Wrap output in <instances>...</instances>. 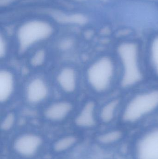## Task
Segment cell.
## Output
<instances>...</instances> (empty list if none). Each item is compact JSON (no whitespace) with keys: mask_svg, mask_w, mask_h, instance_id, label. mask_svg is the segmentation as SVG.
<instances>
[{"mask_svg":"<svg viewBox=\"0 0 158 159\" xmlns=\"http://www.w3.org/2000/svg\"><path fill=\"white\" fill-rule=\"evenodd\" d=\"M54 31L53 25L48 19L32 17L24 20L16 32L19 52L23 53L36 44L49 39Z\"/></svg>","mask_w":158,"mask_h":159,"instance_id":"6da1fadb","label":"cell"},{"mask_svg":"<svg viewBox=\"0 0 158 159\" xmlns=\"http://www.w3.org/2000/svg\"><path fill=\"white\" fill-rule=\"evenodd\" d=\"M117 54L122 69L121 84L123 88L138 84L143 77L139 47L136 43L125 42L117 48Z\"/></svg>","mask_w":158,"mask_h":159,"instance_id":"7a4b0ae2","label":"cell"},{"mask_svg":"<svg viewBox=\"0 0 158 159\" xmlns=\"http://www.w3.org/2000/svg\"><path fill=\"white\" fill-rule=\"evenodd\" d=\"M158 109V89H151L133 96L125 105L121 115L128 125L138 123Z\"/></svg>","mask_w":158,"mask_h":159,"instance_id":"3957f363","label":"cell"},{"mask_svg":"<svg viewBox=\"0 0 158 159\" xmlns=\"http://www.w3.org/2000/svg\"><path fill=\"white\" fill-rule=\"evenodd\" d=\"M116 65L110 57H101L95 61L87 71V80L91 88L98 93L108 90L116 76Z\"/></svg>","mask_w":158,"mask_h":159,"instance_id":"277c9868","label":"cell"},{"mask_svg":"<svg viewBox=\"0 0 158 159\" xmlns=\"http://www.w3.org/2000/svg\"><path fill=\"white\" fill-rule=\"evenodd\" d=\"M131 159H158V126L145 130L131 144Z\"/></svg>","mask_w":158,"mask_h":159,"instance_id":"5b68a950","label":"cell"},{"mask_svg":"<svg viewBox=\"0 0 158 159\" xmlns=\"http://www.w3.org/2000/svg\"><path fill=\"white\" fill-rule=\"evenodd\" d=\"M41 138L35 134H27L19 136L15 141V151L20 156L31 157L35 155L42 145Z\"/></svg>","mask_w":158,"mask_h":159,"instance_id":"8992f818","label":"cell"},{"mask_svg":"<svg viewBox=\"0 0 158 159\" xmlns=\"http://www.w3.org/2000/svg\"><path fill=\"white\" fill-rule=\"evenodd\" d=\"M47 84L41 78L31 80L27 85L26 96L27 101L31 104H36L43 101L48 95Z\"/></svg>","mask_w":158,"mask_h":159,"instance_id":"52a82bcc","label":"cell"},{"mask_svg":"<svg viewBox=\"0 0 158 159\" xmlns=\"http://www.w3.org/2000/svg\"><path fill=\"white\" fill-rule=\"evenodd\" d=\"M72 109V105L69 102H57L46 108L45 115L49 120L60 121L66 118Z\"/></svg>","mask_w":158,"mask_h":159,"instance_id":"ba28073f","label":"cell"},{"mask_svg":"<svg viewBox=\"0 0 158 159\" xmlns=\"http://www.w3.org/2000/svg\"><path fill=\"white\" fill-rule=\"evenodd\" d=\"M57 80L59 87L65 92L71 93L76 90L77 74L72 68L66 67L61 70L58 75Z\"/></svg>","mask_w":158,"mask_h":159,"instance_id":"9c48e42d","label":"cell"},{"mask_svg":"<svg viewBox=\"0 0 158 159\" xmlns=\"http://www.w3.org/2000/svg\"><path fill=\"white\" fill-rule=\"evenodd\" d=\"M15 80L12 73L6 70L0 72V101L4 103L8 101L13 93Z\"/></svg>","mask_w":158,"mask_h":159,"instance_id":"30bf717a","label":"cell"},{"mask_svg":"<svg viewBox=\"0 0 158 159\" xmlns=\"http://www.w3.org/2000/svg\"><path fill=\"white\" fill-rule=\"evenodd\" d=\"M96 106L92 102H87L76 118V124L82 128H90L96 124Z\"/></svg>","mask_w":158,"mask_h":159,"instance_id":"8fae6325","label":"cell"},{"mask_svg":"<svg viewBox=\"0 0 158 159\" xmlns=\"http://www.w3.org/2000/svg\"><path fill=\"white\" fill-rule=\"evenodd\" d=\"M125 137L124 131L120 129H114L101 134L97 140L103 145L116 147L123 142Z\"/></svg>","mask_w":158,"mask_h":159,"instance_id":"7c38bea8","label":"cell"},{"mask_svg":"<svg viewBox=\"0 0 158 159\" xmlns=\"http://www.w3.org/2000/svg\"><path fill=\"white\" fill-rule=\"evenodd\" d=\"M119 102L117 99L111 100L107 103L101 109L100 116L101 120L105 123L112 122L116 117Z\"/></svg>","mask_w":158,"mask_h":159,"instance_id":"4fadbf2b","label":"cell"},{"mask_svg":"<svg viewBox=\"0 0 158 159\" xmlns=\"http://www.w3.org/2000/svg\"><path fill=\"white\" fill-rule=\"evenodd\" d=\"M149 58L151 67L154 73L158 76V35L153 39L150 44Z\"/></svg>","mask_w":158,"mask_h":159,"instance_id":"5bb4252c","label":"cell"},{"mask_svg":"<svg viewBox=\"0 0 158 159\" xmlns=\"http://www.w3.org/2000/svg\"><path fill=\"white\" fill-rule=\"evenodd\" d=\"M77 142V139L73 136L63 137L56 142L54 145V149L57 152H61L69 149L74 145Z\"/></svg>","mask_w":158,"mask_h":159,"instance_id":"9a60e30c","label":"cell"},{"mask_svg":"<svg viewBox=\"0 0 158 159\" xmlns=\"http://www.w3.org/2000/svg\"><path fill=\"white\" fill-rule=\"evenodd\" d=\"M45 58V53L44 50L37 51L32 57L31 63L34 67H39L44 62Z\"/></svg>","mask_w":158,"mask_h":159,"instance_id":"2e32d148","label":"cell"},{"mask_svg":"<svg viewBox=\"0 0 158 159\" xmlns=\"http://www.w3.org/2000/svg\"><path fill=\"white\" fill-rule=\"evenodd\" d=\"M15 117L12 113L8 114L4 119L1 125V128L3 130L7 131L11 129L14 125Z\"/></svg>","mask_w":158,"mask_h":159,"instance_id":"e0dca14e","label":"cell"},{"mask_svg":"<svg viewBox=\"0 0 158 159\" xmlns=\"http://www.w3.org/2000/svg\"><path fill=\"white\" fill-rule=\"evenodd\" d=\"M6 52V43L4 36L2 34L1 35L0 39V57L3 58L5 56Z\"/></svg>","mask_w":158,"mask_h":159,"instance_id":"ac0fdd59","label":"cell"},{"mask_svg":"<svg viewBox=\"0 0 158 159\" xmlns=\"http://www.w3.org/2000/svg\"><path fill=\"white\" fill-rule=\"evenodd\" d=\"M74 1L79 2H87L88 1H91V0H74Z\"/></svg>","mask_w":158,"mask_h":159,"instance_id":"d6986e66","label":"cell"}]
</instances>
